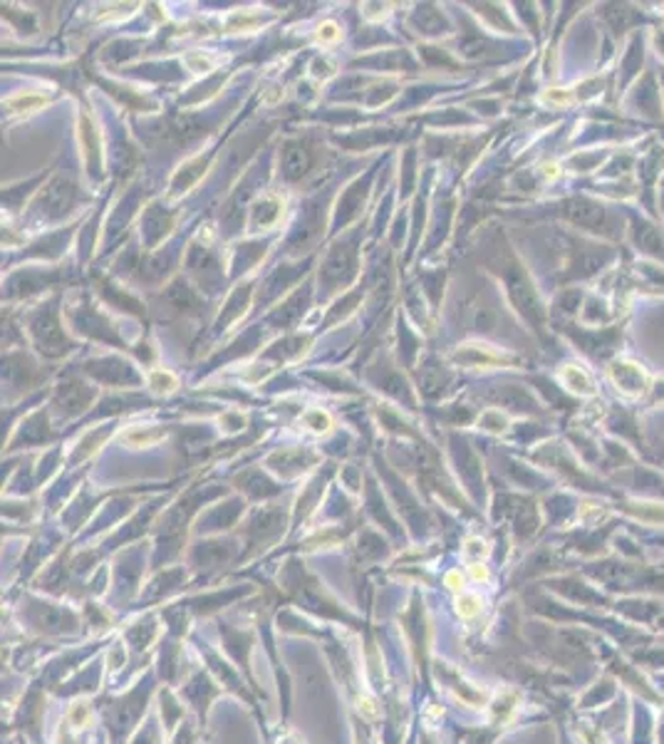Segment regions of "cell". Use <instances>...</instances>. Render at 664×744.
<instances>
[{"instance_id": "7a4b0ae2", "label": "cell", "mask_w": 664, "mask_h": 744, "mask_svg": "<svg viewBox=\"0 0 664 744\" xmlns=\"http://www.w3.org/2000/svg\"><path fill=\"white\" fill-rule=\"evenodd\" d=\"M605 375H608L610 385L625 402H640L647 400L652 392L654 378L642 362L632 360L627 355H617L605 365Z\"/></svg>"}, {"instance_id": "7c38bea8", "label": "cell", "mask_w": 664, "mask_h": 744, "mask_svg": "<svg viewBox=\"0 0 664 744\" xmlns=\"http://www.w3.org/2000/svg\"><path fill=\"white\" fill-rule=\"evenodd\" d=\"M161 437H164V429L132 427L127 434H122V442H127V445H132V447H149V445H154V442H159Z\"/></svg>"}, {"instance_id": "ac0fdd59", "label": "cell", "mask_w": 664, "mask_h": 744, "mask_svg": "<svg viewBox=\"0 0 664 744\" xmlns=\"http://www.w3.org/2000/svg\"><path fill=\"white\" fill-rule=\"evenodd\" d=\"M456 611H459L461 618H474L478 611H481V600H478V595L461 593L459 598H456Z\"/></svg>"}, {"instance_id": "3957f363", "label": "cell", "mask_w": 664, "mask_h": 744, "mask_svg": "<svg viewBox=\"0 0 664 744\" xmlns=\"http://www.w3.org/2000/svg\"><path fill=\"white\" fill-rule=\"evenodd\" d=\"M622 335H625V328L620 322L608 325V328H585V325H580V328L568 330V338L578 345V350L587 360L605 362V365L620 355Z\"/></svg>"}, {"instance_id": "d4e9b609", "label": "cell", "mask_w": 664, "mask_h": 744, "mask_svg": "<svg viewBox=\"0 0 664 744\" xmlns=\"http://www.w3.org/2000/svg\"><path fill=\"white\" fill-rule=\"evenodd\" d=\"M446 586H448L451 590H464V578H461V573H459V571H451V573H448V576H446Z\"/></svg>"}, {"instance_id": "44dd1931", "label": "cell", "mask_w": 664, "mask_h": 744, "mask_svg": "<svg viewBox=\"0 0 664 744\" xmlns=\"http://www.w3.org/2000/svg\"><path fill=\"white\" fill-rule=\"evenodd\" d=\"M317 40L320 43H335V40H340V28H338V22H322L320 28H317Z\"/></svg>"}, {"instance_id": "7402d4cb", "label": "cell", "mask_w": 664, "mask_h": 744, "mask_svg": "<svg viewBox=\"0 0 664 744\" xmlns=\"http://www.w3.org/2000/svg\"><path fill=\"white\" fill-rule=\"evenodd\" d=\"M647 405L649 407H664V375L662 378H654L652 392H649V397H647Z\"/></svg>"}, {"instance_id": "277c9868", "label": "cell", "mask_w": 664, "mask_h": 744, "mask_svg": "<svg viewBox=\"0 0 664 744\" xmlns=\"http://www.w3.org/2000/svg\"><path fill=\"white\" fill-rule=\"evenodd\" d=\"M560 214L578 231H585V234H592V236H603V239L608 236L610 214L603 201L592 199V196H571V199L560 201Z\"/></svg>"}, {"instance_id": "9c48e42d", "label": "cell", "mask_w": 664, "mask_h": 744, "mask_svg": "<svg viewBox=\"0 0 664 744\" xmlns=\"http://www.w3.org/2000/svg\"><path fill=\"white\" fill-rule=\"evenodd\" d=\"M558 382L563 389L578 400H592L598 397V382L592 378V372L587 370L582 362H565L558 370Z\"/></svg>"}, {"instance_id": "484cf974", "label": "cell", "mask_w": 664, "mask_h": 744, "mask_svg": "<svg viewBox=\"0 0 664 744\" xmlns=\"http://www.w3.org/2000/svg\"><path fill=\"white\" fill-rule=\"evenodd\" d=\"M360 712H362V715H365V717H370V720H375V717L379 715V712H377V707H375V702H372L370 697H365V700H360Z\"/></svg>"}, {"instance_id": "30bf717a", "label": "cell", "mask_w": 664, "mask_h": 744, "mask_svg": "<svg viewBox=\"0 0 664 744\" xmlns=\"http://www.w3.org/2000/svg\"><path fill=\"white\" fill-rule=\"evenodd\" d=\"M600 17H603V22L608 25V30H612L614 38H622V35H627L630 30H640V22L644 20V13L642 10H635L632 6H625V3H605V6H600Z\"/></svg>"}, {"instance_id": "cb8c5ba5", "label": "cell", "mask_w": 664, "mask_h": 744, "mask_svg": "<svg viewBox=\"0 0 664 744\" xmlns=\"http://www.w3.org/2000/svg\"><path fill=\"white\" fill-rule=\"evenodd\" d=\"M466 556H476V553H486V544H483L481 539H469L466 541Z\"/></svg>"}, {"instance_id": "ba28073f", "label": "cell", "mask_w": 664, "mask_h": 744, "mask_svg": "<svg viewBox=\"0 0 664 744\" xmlns=\"http://www.w3.org/2000/svg\"><path fill=\"white\" fill-rule=\"evenodd\" d=\"M644 33H632L625 43V50L620 52V60H617V95L625 97L627 87L635 84L640 80V73H642L644 65Z\"/></svg>"}, {"instance_id": "6da1fadb", "label": "cell", "mask_w": 664, "mask_h": 744, "mask_svg": "<svg viewBox=\"0 0 664 744\" xmlns=\"http://www.w3.org/2000/svg\"><path fill=\"white\" fill-rule=\"evenodd\" d=\"M620 258V251L608 244H592V241H573L571 255L563 266L565 281H587V278L603 276L608 268L614 266Z\"/></svg>"}, {"instance_id": "83f0119b", "label": "cell", "mask_w": 664, "mask_h": 744, "mask_svg": "<svg viewBox=\"0 0 664 744\" xmlns=\"http://www.w3.org/2000/svg\"><path fill=\"white\" fill-rule=\"evenodd\" d=\"M657 209H659V216H662V221H664V177L659 179V184H657Z\"/></svg>"}, {"instance_id": "5b68a950", "label": "cell", "mask_w": 664, "mask_h": 744, "mask_svg": "<svg viewBox=\"0 0 664 744\" xmlns=\"http://www.w3.org/2000/svg\"><path fill=\"white\" fill-rule=\"evenodd\" d=\"M627 218H630L627 234H630L632 248L647 261L664 266V228L637 211H627Z\"/></svg>"}, {"instance_id": "8fae6325", "label": "cell", "mask_w": 664, "mask_h": 744, "mask_svg": "<svg viewBox=\"0 0 664 744\" xmlns=\"http://www.w3.org/2000/svg\"><path fill=\"white\" fill-rule=\"evenodd\" d=\"M456 360L469 362V365H474V367H478V365H481V367H491V365L511 367V365H518V357L511 355V352L496 350V348H491V345H478V343H471V345L459 348V350H456Z\"/></svg>"}, {"instance_id": "5bb4252c", "label": "cell", "mask_w": 664, "mask_h": 744, "mask_svg": "<svg viewBox=\"0 0 664 744\" xmlns=\"http://www.w3.org/2000/svg\"><path fill=\"white\" fill-rule=\"evenodd\" d=\"M45 97L38 95V92H25V95H17L13 100H8V110L10 112H33L38 107L45 105Z\"/></svg>"}, {"instance_id": "4316f807", "label": "cell", "mask_w": 664, "mask_h": 744, "mask_svg": "<svg viewBox=\"0 0 664 744\" xmlns=\"http://www.w3.org/2000/svg\"><path fill=\"white\" fill-rule=\"evenodd\" d=\"M471 576L476 578V581H488V568L483 563H474L471 566Z\"/></svg>"}, {"instance_id": "f1b7e54d", "label": "cell", "mask_w": 664, "mask_h": 744, "mask_svg": "<svg viewBox=\"0 0 664 744\" xmlns=\"http://www.w3.org/2000/svg\"><path fill=\"white\" fill-rule=\"evenodd\" d=\"M659 87H662V102H664V65L662 67H659Z\"/></svg>"}, {"instance_id": "2e32d148", "label": "cell", "mask_w": 664, "mask_h": 744, "mask_svg": "<svg viewBox=\"0 0 664 744\" xmlns=\"http://www.w3.org/2000/svg\"><path fill=\"white\" fill-rule=\"evenodd\" d=\"M478 424H481L483 429H488V432H504V429L508 427V417H506L501 410H486L481 415V419H478Z\"/></svg>"}, {"instance_id": "9a60e30c", "label": "cell", "mask_w": 664, "mask_h": 744, "mask_svg": "<svg viewBox=\"0 0 664 744\" xmlns=\"http://www.w3.org/2000/svg\"><path fill=\"white\" fill-rule=\"evenodd\" d=\"M176 378L169 370H154L149 375V387L154 392H172V389H176Z\"/></svg>"}, {"instance_id": "d6986e66", "label": "cell", "mask_w": 664, "mask_h": 744, "mask_svg": "<svg viewBox=\"0 0 664 744\" xmlns=\"http://www.w3.org/2000/svg\"><path fill=\"white\" fill-rule=\"evenodd\" d=\"M258 22H260L258 15H248V13H233V15L228 17L226 28H228V30H243V28H246V30H253L255 25H258Z\"/></svg>"}, {"instance_id": "603a6c76", "label": "cell", "mask_w": 664, "mask_h": 744, "mask_svg": "<svg viewBox=\"0 0 664 744\" xmlns=\"http://www.w3.org/2000/svg\"><path fill=\"white\" fill-rule=\"evenodd\" d=\"M312 75H315V77L327 80L330 75H335V65H332L327 57H317V60L312 62Z\"/></svg>"}, {"instance_id": "52a82bcc", "label": "cell", "mask_w": 664, "mask_h": 744, "mask_svg": "<svg viewBox=\"0 0 664 744\" xmlns=\"http://www.w3.org/2000/svg\"><path fill=\"white\" fill-rule=\"evenodd\" d=\"M625 102H627V105H630V102H635L637 112H640L644 119L659 122V119H662V114H664L659 75L657 73H644L642 77L635 82V87L627 89Z\"/></svg>"}, {"instance_id": "ffe728a7", "label": "cell", "mask_w": 664, "mask_h": 744, "mask_svg": "<svg viewBox=\"0 0 664 744\" xmlns=\"http://www.w3.org/2000/svg\"><path fill=\"white\" fill-rule=\"evenodd\" d=\"M183 62H186L188 70H194V73H209L211 67H213V60H211L209 55H201V52H191V55H186Z\"/></svg>"}, {"instance_id": "4fadbf2b", "label": "cell", "mask_w": 664, "mask_h": 744, "mask_svg": "<svg viewBox=\"0 0 664 744\" xmlns=\"http://www.w3.org/2000/svg\"><path fill=\"white\" fill-rule=\"evenodd\" d=\"M541 102L543 105H548V107H555V110H565V107H571L575 105V92L568 87H553L548 89V92H543L541 95Z\"/></svg>"}, {"instance_id": "e0dca14e", "label": "cell", "mask_w": 664, "mask_h": 744, "mask_svg": "<svg viewBox=\"0 0 664 744\" xmlns=\"http://www.w3.org/2000/svg\"><path fill=\"white\" fill-rule=\"evenodd\" d=\"M303 422L308 424L312 432H327V429H330V424H332V419H330V415H327V412H322V410H308L303 415Z\"/></svg>"}, {"instance_id": "8992f818", "label": "cell", "mask_w": 664, "mask_h": 744, "mask_svg": "<svg viewBox=\"0 0 664 744\" xmlns=\"http://www.w3.org/2000/svg\"><path fill=\"white\" fill-rule=\"evenodd\" d=\"M506 285H508V295L513 300V306L523 313V318L528 322H533V325H543L545 322V308H543V300L538 298L523 266H511L508 276H506Z\"/></svg>"}]
</instances>
